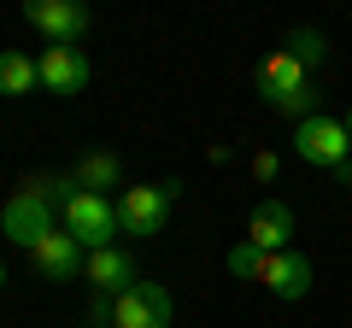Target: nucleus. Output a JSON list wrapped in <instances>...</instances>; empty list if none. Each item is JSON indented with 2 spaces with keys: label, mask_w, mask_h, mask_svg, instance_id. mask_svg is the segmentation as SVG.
Wrapping results in <instances>:
<instances>
[{
  "label": "nucleus",
  "mask_w": 352,
  "mask_h": 328,
  "mask_svg": "<svg viewBox=\"0 0 352 328\" xmlns=\"http://www.w3.org/2000/svg\"><path fill=\"white\" fill-rule=\"evenodd\" d=\"M0 288H6V258H0Z\"/></svg>",
  "instance_id": "nucleus-19"
},
{
  "label": "nucleus",
  "mask_w": 352,
  "mask_h": 328,
  "mask_svg": "<svg viewBox=\"0 0 352 328\" xmlns=\"http://www.w3.org/2000/svg\"><path fill=\"white\" fill-rule=\"evenodd\" d=\"M258 94L270 112L294 117V124H305V117H317V89H311V71H305L294 53H270V59L258 65Z\"/></svg>",
  "instance_id": "nucleus-1"
},
{
  "label": "nucleus",
  "mask_w": 352,
  "mask_h": 328,
  "mask_svg": "<svg viewBox=\"0 0 352 328\" xmlns=\"http://www.w3.org/2000/svg\"><path fill=\"white\" fill-rule=\"evenodd\" d=\"M59 223L76 235V246L82 253H106V246H118V200H106V194H71V205L59 211Z\"/></svg>",
  "instance_id": "nucleus-3"
},
{
  "label": "nucleus",
  "mask_w": 352,
  "mask_h": 328,
  "mask_svg": "<svg viewBox=\"0 0 352 328\" xmlns=\"http://www.w3.org/2000/svg\"><path fill=\"white\" fill-rule=\"evenodd\" d=\"M36 76H41V89H47V94H82L88 76H94V65H88L82 47H41Z\"/></svg>",
  "instance_id": "nucleus-9"
},
{
  "label": "nucleus",
  "mask_w": 352,
  "mask_h": 328,
  "mask_svg": "<svg viewBox=\"0 0 352 328\" xmlns=\"http://www.w3.org/2000/svg\"><path fill=\"white\" fill-rule=\"evenodd\" d=\"M41 89V76H36V59H24V53H0V94L6 100H24V94Z\"/></svg>",
  "instance_id": "nucleus-14"
},
{
  "label": "nucleus",
  "mask_w": 352,
  "mask_h": 328,
  "mask_svg": "<svg viewBox=\"0 0 352 328\" xmlns=\"http://www.w3.org/2000/svg\"><path fill=\"white\" fill-rule=\"evenodd\" d=\"M258 281L276 293V299H305V293H311V258L270 253V258H264V270H258Z\"/></svg>",
  "instance_id": "nucleus-11"
},
{
  "label": "nucleus",
  "mask_w": 352,
  "mask_h": 328,
  "mask_svg": "<svg viewBox=\"0 0 352 328\" xmlns=\"http://www.w3.org/2000/svg\"><path fill=\"white\" fill-rule=\"evenodd\" d=\"M346 135H352V106H346Z\"/></svg>",
  "instance_id": "nucleus-20"
},
{
  "label": "nucleus",
  "mask_w": 352,
  "mask_h": 328,
  "mask_svg": "<svg viewBox=\"0 0 352 328\" xmlns=\"http://www.w3.org/2000/svg\"><path fill=\"white\" fill-rule=\"evenodd\" d=\"M30 264H36V276H41V281H71V276H82V270H88V253L76 246L71 229L59 223L53 235H41V240H36Z\"/></svg>",
  "instance_id": "nucleus-8"
},
{
  "label": "nucleus",
  "mask_w": 352,
  "mask_h": 328,
  "mask_svg": "<svg viewBox=\"0 0 352 328\" xmlns=\"http://www.w3.org/2000/svg\"><path fill=\"white\" fill-rule=\"evenodd\" d=\"M282 53H294V59H300L305 65V71H311V65H323V36H317V30L311 24H300V30H294V36H288V47H282Z\"/></svg>",
  "instance_id": "nucleus-16"
},
{
  "label": "nucleus",
  "mask_w": 352,
  "mask_h": 328,
  "mask_svg": "<svg viewBox=\"0 0 352 328\" xmlns=\"http://www.w3.org/2000/svg\"><path fill=\"white\" fill-rule=\"evenodd\" d=\"M88 323H94V328H112V293H94V299H88Z\"/></svg>",
  "instance_id": "nucleus-17"
},
{
  "label": "nucleus",
  "mask_w": 352,
  "mask_h": 328,
  "mask_svg": "<svg viewBox=\"0 0 352 328\" xmlns=\"http://www.w3.org/2000/svg\"><path fill=\"white\" fill-rule=\"evenodd\" d=\"M82 276L94 281V293H112V299H118V293L129 288V281H141V276H135V258H129L124 246H106V253H88V270H82Z\"/></svg>",
  "instance_id": "nucleus-12"
},
{
  "label": "nucleus",
  "mask_w": 352,
  "mask_h": 328,
  "mask_svg": "<svg viewBox=\"0 0 352 328\" xmlns=\"http://www.w3.org/2000/svg\"><path fill=\"white\" fill-rule=\"evenodd\" d=\"M264 258L270 253H258V246H252V240H235V246H229V276H241V281H258V270H264Z\"/></svg>",
  "instance_id": "nucleus-15"
},
{
  "label": "nucleus",
  "mask_w": 352,
  "mask_h": 328,
  "mask_svg": "<svg viewBox=\"0 0 352 328\" xmlns=\"http://www.w3.org/2000/svg\"><path fill=\"white\" fill-rule=\"evenodd\" d=\"M247 240L258 253H294V205L288 200H258L247 217Z\"/></svg>",
  "instance_id": "nucleus-10"
},
{
  "label": "nucleus",
  "mask_w": 352,
  "mask_h": 328,
  "mask_svg": "<svg viewBox=\"0 0 352 328\" xmlns=\"http://www.w3.org/2000/svg\"><path fill=\"white\" fill-rule=\"evenodd\" d=\"M294 152H300L305 164H317V170H340L352 152V135L340 117H305V124H294Z\"/></svg>",
  "instance_id": "nucleus-4"
},
{
  "label": "nucleus",
  "mask_w": 352,
  "mask_h": 328,
  "mask_svg": "<svg viewBox=\"0 0 352 328\" xmlns=\"http://www.w3.org/2000/svg\"><path fill=\"white\" fill-rule=\"evenodd\" d=\"M76 188L82 194H106V188H118V176H124V164H118V152H106V147H94V152H82L76 159Z\"/></svg>",
  "instance_id": "nucleus-13"
},
{
  "label": "nucleus",
  "mask_w": 352,
  "mask_h": 328,
  "mask_svg": "<svg viewBox=\"0 0 352 328\" xmlns=\"http://www.w3.org/2000/svg\"><path fill=\"white\" fill-rule=\"evenodd\" d=\"M276 170H282L276 152H252V176H258V182H276Z\"/></svg>",
  "instance_id": "nucleus-18"
},
{
  "label": "nucleus",
  "mask_w": 352,
  "mask_h": 328,
  "mask_svg": "<svg viewBox=\"0 0 352 328\" xmlns=\"http://www.w3.org/2000/svg\"><path fill=\"white\" fill-rule=\"evenodd\" d=\"M24 18L47 36V47H76L88 36V6L82 0H30Z\"/></svg>",
  "instance_id": "nucleus-7"
},
{
  "label": "nucleus",
  "mask_w": 352,
  "mask_h": 328,
  "mask_svg": "<svg viewBox=\"0 0 352 328\" xmlns=\"http://www.w3.org/2000/svg\"><path fill=\"white\" fill-rule=\"evenodd\" d=\"M0 229L12 235V246H24V253H36V240L53 235L59 229V217H53L47 200H36L30 188H12V200L0 205Z\"/></svg>",
  "instance_id": "nucleus-6"
},
{
  "label": "nucleus",
  "mask_w": 352,
  "mask_h": 328,
  "mask_svg": "<svg viewBox=\"0 0 352 328\" xmlns=\"http://www.w3.org/2000/svg\"><path fill=\"white\" fill-rule=\"evenodd\" d=\"M182 200V182H141V188H124L118 194V223H124V235L135 240H153L164 235V223H170V205Z\"/></svg>",
  "instance_id": "nucleus-2"
},
{
  "label": "nucleus",
  "mask_w": 352,
  "mask_h": 328,
  "mask_svg": "<svg viewBox=\"0 0 352 328\" xmlns=\"http://www.w3.org/2000/svg\"><path fill=\"white\" fill-rule=\"evenodd\" d=\"M170 293L164 281H129L112 299V328H170Z\"/></svg>",
  "instance_id": "nucleus-5"
}]
</instances>
